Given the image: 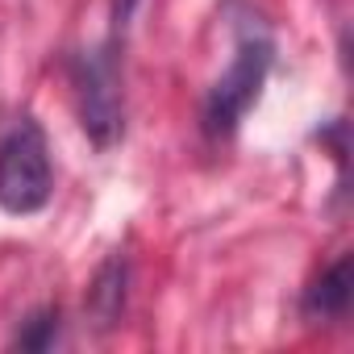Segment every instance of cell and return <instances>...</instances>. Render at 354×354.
Masks as SVG:
<instances>
[{
  "label": "cell",
  "mask_w": 354,
  "mask_h": 354,
  "mask_svg": "<svg viewBox=\"0 0 354 354\" xmlns=\"http://www.w3.org/2000/svg\"><path fill=\"white\" fill-rule=\"evenodd\" d=\"M75 113L84 133L104 150L125 133V80H121V34H109L71 63Z\"/></svg>",
  "instance_id": "6da1fadb"
},
{
  "label": "cell",
  "mask_w": 354,
  "mask_h": 354,
  "mask_svg": "<svg viewBox=\"0 0 354 354\" xmlns=\"http://www.w3.org/2000/svg\"><path fill=\"white\" fill-rule=\"evenodd\" d=\"M55 192V167L46 129L34 117H17L0 133V209L13 217L42 213Z\"/></svg>",
  "instance_id": "7a4b0ae2"
},
{
  "label": "cell",
  "mask_w": 354,
  "mask_h": 354,
  "mask_svg": "<svg viewBox=\"0 0 354 354\" xmlns=\"http://www.w3.org/2000/svg\"><path fill=\"white\" fill-rule=\"evenodd\" d=\"M271 63H275V42L263 30H246L234 46L230 67L213 80V88L205 96V133L209 138H230L238 129V121L259 100Z\"/></svg>",
  "instance_id": "3957f363"
},
{
  "label": "cell",
  "mask_w": 354,
  "mask_h": 354,
  "mask_svg": "<svg viewBox=\"0 0 354 354\" xmlns=\"http://www.w3.org/2000/svg\"><path fill=\"white\" fill-rule=\"evenodd\" d=\"M125 296H129V263L125 254H109L88 288V317L96 329H113L125 313Z\"/></svg>",
  "instance_id": "277c9868"
},
{
  "label": "cell",
  "mask_w": 354,
  "mask_h": 354,
  "mask_svg": "<svg viewBox=\"0 0 354 354\" xmlns=\"http://www.w3.org/2000/svg\"><path fill=\"white\" fill-rule=\"evenodd\" d=\"M300 308H304L308 321H337V317H346V308H350V259L346 254L304 292Z\"/></svg>",
  "instance_id": "5b68a950"
},
{
  "label": "cell",
  "mask_w": 354,
  "mask_h": 354,
  "mask_svg": "<svg viewBox=\"0 0 354 354\" xmlns=\"http://www.w3.org/2000/svg\"><path fill=\"white\" fill-rule=\"evenodd\" d=\"M59 329H63L59 308H38V313H30V317L21 321L13 346H21V350H50V346L59 342Z\"/></svg>",
  "instance_id": "8992f818"
},
{
  "label": "cell",
  "mask_w": 354,
  "mask_h": 354,
  "mask_svg": "<svg viewBox=\"0 0 354 354\" xmlns=\"http://www.w3.org/2000/svg\"><path fill=\"white\" fill-rule=\"evenodd\" d=\"M133 5H138V0H113V30H109V34H125V30H129Z\"/></svg>",
  "instance_id": "52a82bcc"
}]
</instances>
